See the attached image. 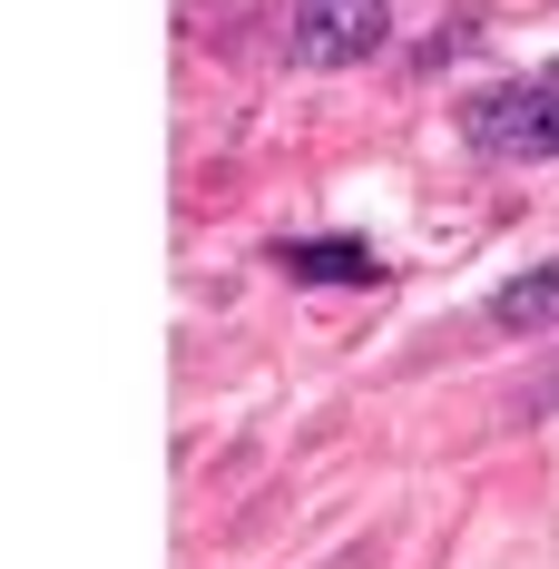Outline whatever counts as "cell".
Here are the masks:
<instances>
[{"label": "cell", "instance_id": "5b68a950", "mask_svg": "<svg viewBox=\"0 0 559 569\" xmlns=\"http://www.w3.org/2000/svg\"><path fill=\"white\" fill-rule=\"evenodd\" d=\"M550 402H559V373H550Z\"/></svg>", "mask_w": 559, "mask_h": 569}, {"label": "cell", "instance_id": "3957f363", "mask_svg": "<svg viewBox=\"0 0 559 569\" xmlns=\"http://www.w3.org/2000/svg\"><path fill=\"white\" fill-rule=\"evenodd\" d=\"M276 266H285L295 284H373V276H383V256H373V246H353V236H285Z\"/></svg>", "mask_w": 559, "mask_h": 569}, {"label": "cell", "instance_id": "7a4b0ae2", "mask_svg": "<svg viewBox=\"0 0 559 569\" xmlns=\"http://www.w3.org/2000/svg\"><path fill=\"white\" fill-rule=\"evenodd\" d=\"M383 30H392V0H295L285 50H295V69H353L383 50Z\"/></svg>", "mask_w": 559, "mask_h": 569}, {"label": "cell", "instance_id": "277c9868", "mask_svg": "<svg viewBox=\"0 0 559 569\" xmlns=\"http://www.w3.org/2000/svg\"><path fill=\"white\" fill-rule=\"evenodd\" d=\"M491 325H501V335H550L559 325V256L550 266H520V276L491 295Z\"/></svg>", "mask_w": 559, "mask_h": 569}, {"label": "cell", "instance_id": "6da1fadb", "mask_svg": "<svg viewBox=\"0 0 559 569\" xmlns=\"http://www.w3.org/2000/svg\"><path fill=\"white\" fill-rule=\"evenodd\" d=\"M461 138H471L481 158H510V168L559 158V59L510 69V79H491V89H471V99H461Z\"/></svg>", "mask_w": 559, "mask_h": 569}]
</instances>
